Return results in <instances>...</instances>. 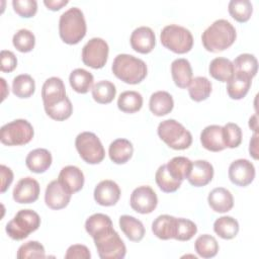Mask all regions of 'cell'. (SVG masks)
<instances>
[{"label":"cell","instance_id":"cell-1","mask_svg":"<svg viewBox=\"0 0 259 259\" xmlns=\"http://www.w3.org/2000/svg\"><path fill=\"white\" fill-rule=\"evenodd\" d=\"M236 29L226 19H218L210 24L201 35L204 49L211 53H219L230 48L236 40Z\"/></svg>","mask_w":259,"mask_h":259},{"label":"cell","instance_id":"cell-2","mask_svg":"<svg viewBox=\"0 0 259 259\" xmlns=\"http://www.w3.org/2000/svg\"><path fill=\"white\" fill-rule=\"evenodd\" d=\"M112 73L122 82L127 84H138L147 76L146 63L127 54L117 55L111 66Z\"/></svg>","mask_w":259,"mask_h":259},{"label":"cell","instance_id":"cell-3","mask_svg":"<svg viewBox=\"0 0 259 259\" xmlns=\"http://www.w3.org/2000/svg\"><path fill=\"white\" fill-rule=\"evenodd\" d=\"M86 29L84 14L78 7H72L60 16L59 33L64 42L78 44L85 36Z\"/></svg>","mask_w":259,"mask_h":259},{"label":"cell","instance_id":"cell-4","mask_svg":"<svg viewBox=\"0 0 259 259\" xmlns=\"http://www.w3.org/2000/svg\"><path fill=\"white\" fill-rule=\"evenodd\" d=\"M159 138L174 150H185L192 143V136L180 122L175 119H166L159 123Z\"/></svg>","mask_w":259,"mask_h":259},{"label":"cell","instance_id":"cell-5","mask_svg":"<svg viewBox=\"0 0 259 259\" xmlns=\"http://www.w3.org/2000/svg\"><path fill=\"white\" fill-rule=\"evenodd\" d=\"M40 225V218L32 209H21L14 218L9 221L5 227L7 235L16 241L23 240L30 233L36 231Z\"/></svg>","mask_w":259,"mask_h":259},{"label":"cell","instance_id":"cell-6","mask_svg":"<svg viewBox=\"0 0 259 259\" xmlns=\"http://www.w3.org/2000/svg\"><path fill=\"white\" fill-rule=\"evenodd\" d=\"M161 44L168 50L176 54L188 53L193 46V36L191 32L180 25H166L160 34Z\"/></svg>","mask_w":259,"mask_h":259},{"label":"cell","instance_id":"cell-7","mask_svg":"<svg viewBox=\"0 0 259 259\" xmlns=\"http://www.w3.org/2000/svg\"><path fill=\"white\" fill-rule=\"evenodd\" d=\"M93 240L101 259H122L125 256V245L113 227L97 235Z\"/></svg>","mask_w":259,"mask_h":259},{"label":"cell","instance_id":"cell-8","mask_svg":"<svg viewBox=\"0 0 259 259\" xmlns=\"http://www.w3.org/2000/svg\"><path fill=\"white\" fill-rule=\"evenodd\" d=\"M33 127L25 119H15L4 124L0 131V140L6 146H21L33 138Z\"/></svg>","mask_w":259,"mask_h":259},{"label":"cell","instance_id":"cell-9","mask_svg":"<svg viewBox=\"0 0 259 259\" xmlns=\"http://www.w3.org/2000/svg\"><path fill=\"white\" fill-rule=\"evenodd\" d=\"M75 146L80 157L88 164H99L105 157V151L99 138L91 132L79 134Z\"/></svg>","mask_w":259,"mask_h":259},{"label":"cell","instance_id":"cell-10","mask_svg":"<svg viewBox=\"0 0 259 259\" xmlns=\"http://www.w3.org/2000/svg\"><path fill=\"white\" fill-rule=\"evenodd\" d=\"M109 48L100 37H93L82 49L83 63L93 69H101L107 62Z\"/></svg>","mask_w":259,"mask_h":259},{"label":"cell","instance_id":"cell-11","mask_svg":"<svg viewBox=\"0 0 259 259\" xmlns=\"http://www.w3.org/2000/svg\"><path fill=\"white\" fill-rule=\"evenodd\" d=\"M130 204L139 213H151L158 204V197L152 187L143 185L134 189L131 194Z\"/></svg>","mask_w":259,"mask_h":259},{"label":"cell","instance_id":"cell-12","mask_svg":"<svg viewBox=\"0 0 259 259\" xmlns=\"http://www.w3.org/2000/svg\"><path fill=\"white\" fill-rule=\"evenodd\" d=\"M229 178L235 185L245 187L255 178V167L247 159H238L229 167Z\"/></svg>","mask_w":259,"mask_h":259},{"label":"cell","instance_id":"cell-13","mask_svg":"<svg viewBox=\"0 0 259 259\" xmlns=\"http://www.w3.org/2000/svg\"><path fill=\"white\" fill-rule=\"evenodd\" d=\"M71 195L72 193H70L57 179L48 184L45 192V201L50 208L61 209L69 204Z\"/></svg>","mask_w":259,"mask_h":259},{"label":"cell","instance_id":"cell-14","mask_svg":"<svg viewBox=\"0 0 259 259\" xmlns=\"http://www.w3.org/2000/svg\"><path fill=\"white\" fill-rule=\"evenodd\" d=\"M39 184L32 177L20 179L13 189V199L18 203H32L39 195Z\"/></svg>","mask_w":259,"mask_h":259},{"label":"cell","instance_id":"cell-15","mask_svg":"<svg viewBox=\"0 0 259 259\" xmlns=\"http://www.w3.org/2000/svg\"><path fill=\"white\" fill-rule=\"evenodd\" d=\"M95 201L103 206L114 205L120 197L119 186L112 180L100 181L94 189Z\"/></svg>","mask_w":259,"mask_h":259},{"label":"cell","instance_id":"cell-16","mask_svg":"<svg viewBox=\"0 0 259 259\" xmlns=\"http://www.w3.org/2000/svg\"><path fill=\"white\" fill-rule=\"evenodd\" d=\"M132 48L140 54L151 53L156 45L155 33L148 26H140L136 28L131 35Z\"/></svg>","mask_w":259,"mask_h":259},{"label":"cell","instance_id":"cell-17","mask_svg":"<svg viewBox=\"0 0 259 259\" xmlns=\"http://www.w3.org/2000/svg\"><path fill=\"white\" fill-rule=\"evenodd\" d=\"M213 177V167L205 160L192 162L190 173L187 177L188 182L195 187H202L208 184Z\"/></svg>","mask_w":259,"mask_h":259},{"label":"cell","instance_id":"cell-18","mask_svg":"<svg viewBox=\"0 0 259 259\" xmlns=\"http://www.w3.org/2000/svg\"><path fill=\"white\" fill-rule=\"evenodd\" d=\"M58 180L70 193L73 194L83 188L85 179L83 172L78 167L69 165L61 170Z\"/></svg>","mask_w":259,"mask_h":259},{"label":"cell","instance_id":"cell-19","mask_svg":"<svg viewBox=\"0 0 259 259\" xmlns=\"http://www.w3.org/2000/svg\"><path fill=\"white\" fill-rule=\"evenodd\" d=\"M200 142L202 147L210 152L223 151L226 148L224 143L223 126L218 124L205 126L200 134Z\"/></svg>","mask_w":259,"mask_h":259},{"label":"cell","instance_id":"cell-20","mask_svg":"<svg viewBox=\"0 0 259 259\" xmlns=\"http://www.w3.org/2000/svg\"><path fill=\"white\" fill-rule=\"evenodd\" d=\"M171 74L177 87L187 88L192 80V68L189 61L183 58L174 60L171 64Z\"/></svg>","mask_w":259,"mask_h":259},{"label":"cell","instance_id":"cell-21","mask_svg":"<svg viewBox=\"0 0 259 259\" xmlns=\"http://www.w3.org/2000/svg\"><path fill=\"white\" fill-rule=\"evenodd\" d=\"M207 201L213 211L221 213L231 210L234 206L232 193L224 187H217L212 189L208 194Z\"/></svg>","mask_w":259,"mask_h":259},{"label":"cell","instance_id":"cell-22","mask_svg":"<svg viewBox=\"0 0 259 259\" xmlns=\"http://www.w3.org/2000/svg\"><path fill=\"white\" fill-rule=\"evenodd\" d=\"M52 160V154L47 149L38 148L28 153L25 159V164L31 172L44 173L50 168Z\"/></svg>","mask_w":259,"mask_h":259},{"label":"cell","instance_id":"cell-23","mask_svg":"<svg viewBox=\"0 0 259 259\" xmlns=\"http://www.w3.org/2000/svg\"><path fill=\"white\" fill-rule=\"evenodd\" d=\"M177 218L169 214H161L152 224V232L161 240L174 239Z\"/></svg>","mask_w":259,"mask_h":259},{"label":"cell","instance_id":"cell-24","mask_svg":"<svg viewBox=\"0 0 259 259\" xmlns=\"http://www.w3.org/2000/svg\"><path fill=\"white\" fill-rule=\"evenodd\" d=\"M66 88L63 80L58 77L47 79L41 88V98L44 104H49L66 97Z\"/></svg>","mask_w":259,"mask_h":259},{"label":"cell","instance_id":"cell-25","mask_svg":"<svg viewBox=\"0 0 259 259\" xmlns=\"http://www.w3.org/2000/svg\"><path fill=\"white\" fill-rule=\"evenodd\" d=\"M133 153L134 147L126 139H116L109 145L108 155L110 160L115 164L126 163L132 158Z\"/></svg>","mask_w":259,"mask_h":259},{"label":"cell","instance_id":"cell-26","mask_svg":"<svg viewBox=\"0 0 259 259\" xmlns=\"http://www.w3.org/2000/svg\"><path fill=\"white\" fill-rule=\"evenodd\" d=\"M174 101L170 93L166 91H157L150 97L149 107L156 116H163L170 113L173 109Z\"/></svg>","mask_w":259,"mask_h":259},{"label":"cell","instance_id":"cell-27","mask_svg":"<svg viewBox=\"0 0 259 259\" xmlns=\"http://www.w3.org/2000/svg\"><path fill=\"white\" fill-rule=\"evenodd\" d=\"M119 228L133 242H140L145 236V227L141 221L135 217L123 214L119 218Z\"/></svg>","mask_w":259,"mask_h":259},{"label":"cell","instance_id":"cell-28","mask_svg":"<svg viewBox=\"0 0 259 259\" xmlns=\"http://www.w3.org/2000/svg\"><path fill=\"white\" fill-rule=\"evenodd\" d=\"M209 75L221 82H228L234 76V66L233 63L226 58H214L208 67Z\"/></svg>","mask_w":259,"mask_h":259},{"label":"cell","instance_id":"cell-29","mask_svg":"<svg viewBox=\"0 0 259 259\" xmlns=\"http://www.w3.org/2000/svg\"><path fill=\"white\" fill-rule=\"evenodd\" d=\"M252 79L248 76L234 73V76L230 81H228L227 92L228 95L235 100L242 99L248 93L251 86Z\"/></svg>","mask_w":259,"mask_h":259},{"label":"cell","instance_id":"cell-30","mask_svg":"<svg viewBox=\"0 0 259 259\" xmlns=\"http://www.w3.org/2000/svg\"><path fill=\"white\" fill-rule=\"evenodd\" d=\"M69 82L73 90L78 93H87L93 87L94 78L93 75L85 69L78 68L71 72L69 76Z\"/></svg>","mask_w":259,"mask_h":259},{"label":"cell","instance_id":"cell-31","mask_svg":"<svg viewBox=\"0 0 259 259\" xmlns=\"http://www.w3.org/2000/svg\"><path fill=\"white\" fill-rule=\"evenodd\" d=\"M44 107L51 118L59 121L69 118L73 112V105L67 96L55 102L44 104Z\"/></svg>","mask_w":259,"mask_h":259},{"label":"cell","instance_id":"cell-32","mask_svg":"<svg viewBox=\"0 0 259 259\" xmlns=\"http://www.w3.org/2000/svg\"><path fill=\"white\" fill-rule=\"evenodd\" d=\"M214 233L225 240L235 238L239 232V223L236 219L230 215H224L215 220L213 223Z\"/></svg>","mask_w":259,"mask_h":259},{"label":"cell","instance_id":"cell-33","mask_svg":"<svg viewBox=\"0 0 259 259\" xmlns=\"http://www.w3.org/2000/svg\"><path fill=\"white\" fill-rule=\"evenodd\" d=\"M188 93L190 98L196 102L205 100L211 93V83L206 77H194L188 86Z\"/></svg>","mask_w":259,"mask_h":259},{"label":"cell","instance_id":"cell-34","mask_svg":"<svg viewBox=\"0 0 259 259\" xmlns=\"http://www.w3.org/2000/svg\"><path fill=\"white\" fill-rule=\"evenodd\" d=\"M166 166L169 174L175 180L182 182L184 179H187L192 167V162L186 157L178 156L172 158Z\"/></svg>","mask_w":259,"mask_h":259},{"label":"cell","instance_id":"cell-35","mask_svg":"<svg viewBox=\"0 0 259 259\" xmlns=\"http://www.w3.org/2000/svg\"><path fill=\"white\" fill-rule=\"evenodd\" d=\"M232 63L235 73L248 76L251 79L257 74L258 62L257 59L251 54H241Z\"/></svg>","mask_w":259,"mask_h":259},{"label":"cell","instance_id":"cell-36","mask_svg":"<svg viewBox=\"0 0 259 259\" xmlns=\"http://www.w3.org/2000/svg\"><path fill=\"white\" fill-rule=\"evenodd\" d=\"M119 110L125 113H135L143 106V96L137 91H124L117 99Z\"/></svg>","mask_w":259,"mask_h":259},{"label":"cell","instance_id":"cell-37","mask_svg":"<svg viewBox=\"0 0 259 259\" xmlns=\"http://www.w3.org/2000/svg\"><path fill=\"white\" fill-rule=\"evenodd\" d=\"M116 94L115 86L112 82L107 80H102L97 82L92 87V97L100 104L110 103Z\"/></svg>","mask_w":259,"mask_h":259},{"label":"cell","instance_id":"cell-38","mask_svg":"<svg viewBox=\"0 0 259 259\" xmlns=\"http://www.w3.org/2000/svg\"><path fill=\"white\" fill-rule=\"evenodd\" d=\"M34 80L28 74L18 75L12 81V92L16 97L28 98L34 93Z\"/></svg>","mask_w":259,"mask_h":259},{"label":"cell","instance_id":"cell-39","mask_svg":"<svg viewBox=\"0 0 259 259\" xmlns=\"http://www.w3.org/2000/svg\"><path fill=\"white\" fill-rule=\"evenodd\" d=\"M112 228V222L110 218L104 213H94L90 215L85 222L86 232L92 237L105 232L106 230Z\"/></svg>","mask_w":259,"mask_h":259},{"label":"cell","instance_id":"cell-40","mask_svg":"<svg viewBox=\"0 0 259 259\" xmlns=\"http://www.w3.org/2000/svg\"><path fill=\"white\" fill-rule=\"evenodd\" d=\"M196 253L202 258H212L218 254L219 244L214 237L204 234L199 236L194 243Z\"/></svg>","mask_w":259,"mask_h":259},{"label":"cell","instance_id":"cell-41","mask_svg":"<svg viewBox=\"0 0 259 259\" xmlns=\"http://www.w3.org/2000/svg\"><path fill=\"white\" fill-rule=\"evenodd\" d=\"M229 13L238 22H246L250 19L253 11L249 0H232L229 3Z\"/></svg>","mask_w":259,"mask_h":259},{"label":"cell","instance_id":"cell-42","mask_svg":"<svg viewBox=\"0 0 259 259\" xmlns=\"http://www.w3.org/2000/svg\"><path fill=\"white\" fill-rule=\"evenodd\" d=\"M155 180L157 185L159 186V188L163 191V192H175L181 185L182 182L175 180L168 172L167 166L165 165H161L158 170L156 171L155 174Z\"/></svg>","mask_w":259,"mask_h":259},{"label":"cell","instance_id":"cell-43","mask_svg":"<svg viewBox=\"0 0 259 259\" xmlns=\"http://www.w3.org/2000/svg\"><path fill=\"white\" fill-rule=\"evenodd\" d=\"M13 46L15 49L21 53H28L32 51L35 45L34 34L25 28L19 29L12 38Z\"/></svg>","mask_w":259,"mask_h":259},{"label":"cell","instance_id":"cell-44","mask_svg":"<svg viewBox=\"0 0 259 259\" xmlns=\"http://www.w3.org/2000/svg\"><path fill=\"white\" fill-rule=\"evenodd\" d=\"M223 136L226 148L234 149L242 143V130L236 123H226L223 126Z\"/></svg>","mask_w":259,"mask_h":259},{"label":"cell","instance_id":"cell-45","mask_svg":"<svg viewBox=\"0 0 259 259\" xmlns=\"http://www.w3.org/2000/svg\"><path fill=\"white\" fill-rule=\"evenodd\" d=\"M18 259L26 258H45L46 251L44 246L37 241H28L22 244L16 254Z\"/></svg>","mask_w":259,"mask_h":259},{"label":"cell","instance_id":"cell-46","mask_svg":"<svg viewBox=\"0 0 259 259\" xmlns=\"http://www.w3.org/2000/svg\"><path fill=\"white\" fill-rule=\"evenodd\" d=\"M197 232L196 225L187 219L178 218L176 223V232H175V240L178 241H188L190 240Z\"/></svg>","mask_w":259,"mask_h":259},{"label":"cell","instance_id":"cell-47","mask_svg":"<svg viewBox=\"0 0 259 259\" xmlns=\"http://www.w3.org/2000/svg\"><path fill=\"white\" fill-rule=\"evenodd\" d=\"M14 11L21 17H32L37 11V2L35 0H13Z\"/></svg>","mask_w":259,"mask_h":259},{"label":"cell","instance_id":"cell-48","mask_svg":"<svg viewBox=\"0 0 259 259\" xmlns=\"http://www.w3.org/2000/svg\"><path fill=\"white\" fill-rule=\"evenodd\" d=\"M91 254L85 245L75 244L67 249L65 254L66 259H90Z\"/></svg>","mask_w":259,"mask_h":259},{"label":"cell","instance_id":"cell-49","mask_svg":"<svg viewBox=\"0 0 259 259\" xmlns=\"http://www.w3.org/2000/svg\"><path fill=\"white\" fill-rule=\"evenodd\" d=\"M16 66L17 59L15 55L10 51H1V71L10 73L16 68Z\"/></svg>","mask_w":259,"mask_h":259},{"label":"cell","instance_id":"cell-50","mask_svg":"<svg viewBox=\"0 0 259 259\" xmlns=\"http://www.w3.org/2000/svg\"><path fill=\"white\" fill-rule=\"evenodd\" d=\"M1 192L4 193L13 181V172L5 165H1Z\"/></svg>","mask_w":259,"mask_h":259},{"label":"cell","instance_id":"cell-51","mask_svg":"<svg viewBox=\"0 0 259 259\" xmlns=\"http://www.w3.org/2000/svg\"><path fill=\"white\" fill-rule=\"evenodd\" d=\"M69 3L68 0H45L44 4L53 11L60 10L62 7L66 6Z\"/></svg>","mask_w":259,"mask_h":259},{"label":"cell","instance_id":"cell-52","mask_svg":"<svg viewBox=\"0 0 259 259\" xmlns=\"http://www.w3.org/2000/svg\"><path fill=\"white\" fill-rule=\"evenodd\" d=\"M258 135L257 133H255L250 141V147H249V152H250V155L255 159L257 160L258 159V150H257V145H258Z\"/></svg>","mask_w":259,"mask_h":259},{"label":"cell","instance_id":"cell-53","mask_svg":"<svg viewBox=\"0 0 259 259\" xmlns=\"http://www.w3.org/2000/svg\"><path fill=\"white\" fill-rule=\"evenodd\" d=\"M249 126L251 127L252 131H254V133H257V114H254L250 117Z\"/></svg>","mask_w":259,"mask_h":259},{"label":"cell","instance_id":"cell-54","mask_svg":"<svg viewBox=\"0 0 259 259\" xmlns=\"http://www.w3.org/2000/svg\"><path fill=\"white\" fill-rule=\"evenodd\" d=\"M0 81L2 83V87H3V92H2V100H4L6 98V95L9 93V87L7 86L5 79L4 78H0Z\"/></svg>","mask_w":259,"mask_h":259}]
</instances>
